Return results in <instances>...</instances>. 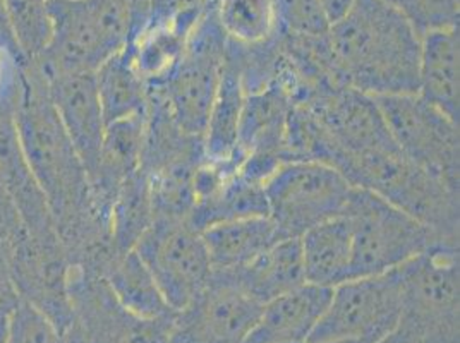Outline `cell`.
<instances>
[{
	"instance_id": "obj_7",
	"label": "cell",
	"mask_w": 460,
	"mask_h": 343,
	"mask_svg": "<svg viewBox=\"0 0 460 343\" xmlns=\"http://www.w3.org/2000/svg\"><path fill=\"white\" fill-rule=\"evenodd\" d=\"M227 43L213 5L194 24L171 76L158 86H148L165 98L179 126L199 137L222 79Z\"/></svg>"
},
{
	"instance_id": "obj_19",
	"label": "cell",
	"mask_w": 460,
	"mask_h": 343,
	"mask_svg": "<svg viewBox=\"0 0 460 343\" xmlns=\"http://www.w3.org/2000/svg\"><path fill=\"white\" fill-rule=\"evenodd\" d=\"M418 95L459 122V26L433 30L422 35Z\"/></svg>"
},
{
	"instance_id": "obj_39",
	"label": "cell",
	"mask_w": 460,
	"mask_h": 343,
	"mask_svg": "<svg viewBox=\"0 0 460 343\" xmlns=\"http://www.w3.org/2000/svg\"><path fill=\"white\" fill-rule=\"evenodd\" d=\"M318 2L325 13L326 20L332 24L345 16L356 0H318Z\"/></svg>"
},
{
	"instance_id": "obj_30",
	"label": "cell",
	"mask_w": 460,
	"mask_h": 343,
	"mask_svg": "<svg viewBox=\"0 0 460 343\" xmlns=\"http://www.w3.org/2000/svg\"><path fill=\"white\" fill-rule=\"evenodd\" d=\"M215 16L227 40L241 47L265 43L280 31L275 0H217Z\"/></svg>"
},
{
	"instance_id": "obj_31",
	"label": "cell",
	"mask_w": 460,
	"mask_h": 343,
	"mask_svg": "<svg viewBox=\"0 0 460 343\" xmlns=\"http://www.w3.org/2000/svg\"><path fill=\"white\" fill-rule=\"evenodd\" d=\"M24 62L39 57L50 39L47 0H4Z\"/></svg>"
},
{
	"instance_id": "obj_16",
	"label": "cell",
	"mask_w": 460,
	"mask_h": 343,
	"mask_svg": "<svg viewBox=\"0 0 460 343\" xmlns=\"http://www.w3.org/2000/svg\"><path fill=\"white\" fill-rule=\"evenodd\" d=\"M49 95L58 119L76 150L90 184L98 169L107 122L96 93L93 75H71L47 79Z\"/></svg>"
},
{
	"instance_id": "obj_40",
	"label": "cell",
	"mask_w": 460,
	"mask_h": 343,
	"mask_svg": "<svg viewBox=\"0 0 460 343\" xmlns=\"http://www.w3.org/2000/svg\"><path fill=\"white\" fill-rule=\"evenodd\" d=\"M376 343H416L412 340V337L401 328V326H397V330H394L390 335H386L385 339H382L380 342Z\"/></svg>"
},
{
	"instance_id": "obj_6",
	"label": "cell",
	"mask_w": 460,
	"mask_h": 343,
	"mask_svg": "<svg viewBox=\"0 0 460 343\" xmlns=\"http://www.w3.org/2000/svg\"><path fill=\"white\" fill-rule=\"evenodd\" d=\"M354 186L328 165L306 160L282 163L265 182L269 218L284 239L301 237L342 216Z\"/></svg>"
},
{
	"instance_id": "obj_21",
	"label": "cell",
	"mask_w": 460,
	"mask_h": 343,
	"mask_svg": "<svg viewBox=\"0 0 460 343\" xmlns=\"http://www.w3.org/2000/svg\"><path fill=\"white\" fill-rule=\"evenodd\" d=\"M201 16L146 21L131 37L126 50L129 52L137 75L148 86H158L171 76L184 52L194 24Z\"/></svg>"
},
{
	"instance_id": "obj_8",
	"label": "cell",
	"mask_w": 460,
	"mask_h": 343,
	"mask_svg": "<svg viewBox=\"0 0 460 343\" xmlns=\"http://www.w3.org/2000/svg\"><path fill=\"white\" fill-rule=\"evenodd\" d=\"M402 301L397 269L354 278L332 288L325 314L306 343H376L401 323Z\"/></svg>"
},
{
	"instance_id": "obj_28",
	"label": "cell",
	"mask_w": 460,
	"mask_h": 343,
	"mask_svg": "<svg viewBox=\"0 0 460 343\" xmlns=\"http://www.w3.org/2000/svg\"><path fill=\"white\" fill-rule=\"evenodd\" d=\"M93 76L107 124L146 110L148 84L137 75L126 48L107 58Z\"/></svg>"
},
{
	"instance_id": "obj_23",
	"label": "cell",
	"mask_w": 460,
	"mask_h": 343,
	"mask_svg": "<svg viewBox=\"0 0 460 343\" xmlns=\"http://www.w3.org/2000/svg\"><path fill=\"white\" fill-rule=\"evenodd\" d=\"M145 112L107 124L98 169L92 180L96 201L111 208L119 186L141 169Z\"/></svg>"
},
{
	"instance_id": "obj_4",
	"label": "cell",
	"mask_w": 460,
	"mask_h": 343,
	"mask_svg": "<svg viewBox=\"0 0 460 343\" xmlns=\"http://www.w3.org/2000/svg\"><path fill=\"white\" fill-rule=\"evenodd\" d=\"M401 323L416 343H460L459 244L441 242L397 268Z\"/></svg>"
},
{
	"instance_id": "obj_38",
	"label": "cell",
	"mask_w": 460,
	"mask_h": 343,
	"mask_svg": "<svg viewBox=\"0 0 460 343\" xmlns=\"http://www.w3.org/2000/svg\"><path fill=\"white\" fill-rule=\"evenodd\" d=\"M0 47L7 48L9 52H13L16 57H20L24 62V58L21 56L18 41L14 39V33H13L11 22H9V16H7L4 0H0Z\"/></svg>"
},
{
	"instance_id": "obj_34",
	"label": "cell",
	"mask_w": 460,
	"mask_h": 343,
	"mask_svg": "<svg viewBox=\"0 0 460 343\" xmlns=\"http://www.w3.org/2000/svg\"><path fill=\"white\" fill-rule=\"evenodd\" d=\"M280 31L292 35H323L330 22L318 0H275Z\"/></svg>"
},
{
	"instance_id": "obj_26",
	"label": "cell",
	"mask_w": 460,
	"mask_h": 343,
	"mask_svg": "<svg viewBox=\"0 0 460 343\" xmlns=\"http://www.w3.org/2000/svg\"><path fill=\"white\" fill-rule=\"evenodd\" d=\"M244 100L246 90L243 84V77L235 60L230 56L227 43L224 73L203 131V148L207 158L230 160L237 156V134Z\"/></svg>"
},
{
	"instance_id": "obj_3",
	"label": "cell",
	"mask_w": 460,
	"mask_h": 343,
	"mask_svg": "<svg viewBox=\"0 0 460 343\" xmlns=\"http://www.w3.org/2000/svg\"><path fill=\"white\" fill-rule=\"evenodd\" d=\"M339 153L332 167L354 188L380 196L441 239L459 242V191L412 163L401 152Z\"/></svg>"
},
{
	"instance_id": "obj_2",
	"label": "cell",
	"mask_w": 460,
	"mask_h": 343,
	"mask_svg": "<svg viewBox=\"0 0 460 343\" xmlns=\"http://www.w3.org/2000/svg\"><path fill=\"white\" fill-rule=\"evenodd\" d=\"M50 39L31 64L45 79L95 75L133 33V0H47Z\"/></svg>"
},
{
	"instance_id": "obj_15",
	"label": "cell",
	"mask_w": 460,
	"mask_h": 343,
	"mask_svg": "<svg viewBox=\"0 0 460 343\" xmlns=\"http://www.w3.org/2000/svg\"><path fill=\"white\" fill-rule=\"evenodd\" d=\"M290 109V98L275 86L248 93L244 100L235 152L244 160V167L263 180L282 163L290 162L288 150Z\"/></svg>"
},
{
	"instance_id": "obj_32",
	"label": "cell",
	"mask_w": 460,
	"mask_h": 343,
	"mask_svg": "<svg viewBox=\"0 0 460 343\" xmlns=\"http://www.w3.org/2000/svg\"><path fill=\"white\" fill-rule=\"evenodd\" d=\"M397 9L420 35L433 30L459 26V0H384Z\"/></svg>"
},
{
	"instance_id": "obj_14",
	"label": "cell",
	"mask_w": 460,
	"mask_h": 343,
	"mask_svg": "<svg viewBox=\"0 0 460 343\" xmlns=\"http://www.w3.org/2000/svg\"><path fill=\"white\" fill-rule=\"evenodd\" d=\"M297 105L320 122L342 152H401L373 96L345 84L330 83L313 90Z\"/></svg>"
},
{
	"instance_id": "obj_12",
	"label": "cell",
	"mask_w": 460,
	"mask_h": 343,
	"mask_svg": "<svg viewBox=\"0 0 460 343\" xmlns=\"http://www.w3.org/2000/svg\"><path fill=\"white\" fill-rule=\"evenodd\" d=\"M133 251L173 311L190 304L213 273L201 232L190 220H154Z\"/></svg>"
},
{
	"instance_id": "obj_35",
	"label": "cell",
	"mask_w": 460,
	"mask_h": 343,
	"mask_svg": "<svg viewBox=\"0 0 460 343\" xmlns=\"http://www.w3.org/2000/svg\"><path fill=\"white\" fill-rule=\"evenodd\" d=\"M22 60L0 47V105L16 101L20 90Z\"/></svg>"
},
{
	"instance_id": "obj_13",
	"label": "cell",
	"mask_w": 460,
	"mask_h": 343,
	"mask_svg": "<svg viewBox=\"0 0 460 343\" xmlns=\"http://www.w3.org/2000/svg\"><path fill=\"white\" fill-rule=\"evenodd\" d=\"M261 307L226 275L213 271L191 303L175 311L169 343H244Z\"/></svg>"
},
{
	"instance_id": "obj_33",
	"label": "cell",
	"mask_w": 460,
	"mask_h": 343,
	"mask_svg": "<svg viewBox=\"0 0 460 343\" xmlns=\"http://www.w3.org/2000/svg\"><path fill=\"white\" fill-rule=\"evenodd\" d=\"M7 343H67V340L33 305L21 301L7 321Z\"/></svg>"
},
{
	"instance_id": "obj_36",
	"label": "cell",
	"mask_w": 460,
	"mask_h": 343,
	"mask_svg": "<svg viewBox=\"0 0 460 343\" xmlns=\"http://www.w3.org/2000/svg\"><path fill=\"white\" fill-rule=\"evenodd\" d=\"M21 218L9 198H0V246H9V241L21 229Z\"/></svg>"
},
{
	"instance_id": "obj_43",
	"label": "cell",
	"mask_w": 460,
	"mask_h": 343,
	"mask_svg": "<svg viewBox=\"0 0 460 343\" xmlns=\"http://www.w3.org/2000/svg\"><path fill=\"white\" fill-rule=\"evenodd\" d=\"M330 343H359V342H330Z\"/></svg>"
},
{
	"instance_id": "obj_25",
	"label": "cell",
	"mask_w": 460,
	"mask_h": 343,
	"mask_svg": "<svg viewBox=\"0 0 460 343\" xmlns=\"http://www.w3.org/2000/svg\"><path fill=\"white\" fill-rule=\"evenodd\" d=\"M258 216H269L265 184L252 179L239 167V171L226 179L217 191L194 203L190 224L198 232H203L217 224Z\"/></svg>"
},
{
	"instance_id": "obj_20",
	"label": "cell",
	"mask_w": 460,
	"mask_h": 343,
	"mask_svg": "<svg viewBox=\"0 0 460 343\" xmlns=\"http://www.w3.org/2000/svg\"><path fill=\"white\" fill-rule=\"evenodd\" d=\"M218 273L226 275L260 304L306 284L299 237L280 239L248 265Z\"/></svg>"
},
{
	"instance_id": "obj_1",
	"label": "cell",
	"mask_w": 460,
	"mask_h": 343,
	"mask_svg": "<svg viewBox=\"0 0 460 343\" xmlns=\"http://www.w3.org/2000/svg\"><path fill=\"white\" fill-rule=\"evenodd\" d=\"M333 76L361 93H418L421 35L384 0H356L325 35Z\"/></svg>"
},
{
	"instance_id": "obj_10",
	"label": "cell",
	"mask_w": 460,
	"mask_h": 343,
	"mask_svg": "<svg viewBox=\"0 0 460 343\" xmlns=\"http://www.w3.org/2000/svg\"><path fill=\"white\" fill-rule=\"evenodd\" d=\"M69 297L73 321L67 343H169L171 318H143L119 303L105 278L71 267Z\"/></svg>"
},
{
	"instance_id": "obj_11",
	"label": "cell",
	"mask_w": 460,
	"mask_h": 343,
	"mask_svg": "<svg viewBox=\"0 0 460 343\" xmlns=\"http://www.w3.org/2000/svg\"><path fill=\"white\" fill-rule=\"evenodd\" d=\"M7 265L21 301L33 305L66 337L73 321L71 263L60 235L39 237L21 225L9 241Z\"/></svg>"
},
{
	"instance_id": "obj_5",
	"label": "cell",
	"mask_w": 460,
	"mask_h": 343,
	"mask_svg": "<svg viewBox=\"0 0 460 343\" xmlns=\"http://www.w3.org/2000/svg\"><path fill=\"white\" fill-rule=\"evenodd\" d=\"M344 215L352 230V280L384 275L437 244L452 242L380 196L359 188L350 194Z\"/></svg>"
},
{
	"instance_id": "obj_41",
	"label": "cell",
	"mask_w": 460,
	"mask_h": 343,
	"mask_svg": "<svg viewBox=\"0 0 460 343\" xmlns=\"http://www.w3.org/2000/svg\"><path fill=\"white\" fill-rule=\"evenodd\" d=\"M7 321L9 318L0 320V343H7Z\"/></svg>"
},
{
	"instance_id": "obj_17",
	"label": "cell",
	"mask_w": 460,
	"mask_h": 343,
	"mask_svg": "<svg viewBox=\"0 0 460 343\" xmlns=\"http://www.w3.org/2000/svg\"><path fill=\"white\" fill-rule=\"evenodd\" d=\"M14 105H0V177L24 229L39 237L58 233L49 203L35 180L21 146Z\"/></svg>"
},
{
	"instance_id": "obj_29",
	"label": "cell",
	"mask_w": 460,
	"mask_h": 343,
	"mask_svg": "<svg viewBox=\"0 0 460 343\" xmlns=\"http://www.w3.org/2000/svg\"><path fill=\"white\" fill-rule=\"evenodd\" d=\"M154 203L145 172H135L115 191L111 203V237L119 252H129L154 224Z\"/></svg>"
},
{
	"instance_id": "obj_22",
	"label": "cell",
	"mask_w": 460,
	"mask_h": 343,
	"mask_svg": "<svg viewBox=\"0 0 460 343\" xmlns=\"http://www.w3.org/2000/svg\"><path fill=\"white\" fill-rule=\"evenodd\" d=\"M299 242L306 284L333 288L352 280V230L345 215L307 230Z\"/></svg>"
},
{
	"instance_id": "obj_9",
	"label": "cell",
	"mask_w": 460,
	"mask_h": 343,
	"mask_svg": "<svg viewBox=\"0 0 460 343\" xmlns=\"http://www.w3.org/2000/svg\"><path fill=\"white\" fill-rule=\"evenodd\" d=\"M376 101L403 156L460 191L459 122L418 93L382 96Z\"/></svg>"
},
{
	"instance_id": "obj_24",
	"label": "cell",
	"mask_w": 460,
	"mask_h": 343,
	"mask_svg": "<svg viewBox=\"0 0 460 343\" xmlns=\"http://www.w3.org/2000/svg\"><path fill=\"white\" fill-rule=\"evenodd\" d=\"M213 271L244 267L284 239L269 216L217 224L201 232Z\"/></svg>"
},
{
	"instance_id": "obj_27",
	"label": "cell",
	"mask_w": 460,
	"mask_h": 343,
	"mask_svg": "<svg viewBox=\"0 0 460 343\" xmlns=\"http://www.w3.org/2000/svg\"><path fill=\"white\" fill-rule=\"evenodd\" d=\"M119 303L143 318H171L175 314L156 286L150 269L136 251L119 252L102 271Z\"/></svg>"
},
{
	"instance_id": "obj_37",
	"label": "cell",
	"mask_w": 460,
	"mask_h": 343,
	"mask_svg": "<svg viewBox=\"0 0 460 343\" xmlns=\"http://www.w3.org/2000/svg\"><path fill=\"white\" fill-rule=\"evenodd\" d=\"M21 303L20 294L11 282L7 271L0 273V320L9 318Z\"/></svg>"
},
{
	"instance_id": "obj_42",
	"label": "cell",
	"mask_w": 460,
	"mask_h": 343,
	"mask_svg": "<svg viewBox=\"0 0 460 343\" xmlns=\"http://www.w3.org/2000/svg\"><path fill=\"white\" fill-rule=\"evenodd\" d=\"M0 198H9L7 191H5V186H4V182H2V177H0ZM9 199H11V198H9Z\"/></svg>"
},
{
	"instance_id": "obj_18",
	"label": "cell",
	"mask_w": 460,
	"mask_h": 343,
	"mask_svg": "<svg viewBox=\"0 0 460 343\" xmlns=\"http://www.w3.org/2000/svg\"><path fill=\"white\" fill-rule=\"evenodd\" d=\"M332 288L305 284L261 307L244 343H306L325 314Z\"/></svg>"
}]
</instances>
